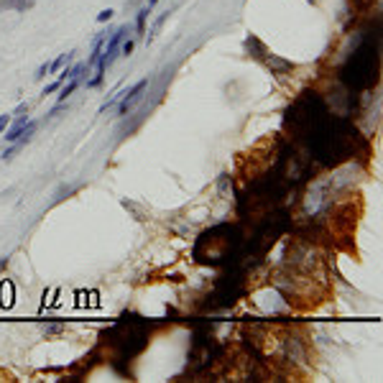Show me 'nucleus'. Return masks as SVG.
Returning a JSON list of instances; mask_svg holds the SVG:
<instances>
[{
	"mask_svg": "<svg viewBox=\"0 0 383 383\" xmlns=\"http://www.w3.org/2000/svg\"><path fill=\"white\" fill-rule=\"evenodd\" d=\"M146 87H148V80H141V82H136L131 90L120 92V100H118V115H128V112H131V110L143 100Z\"/></svg>",
	"mask_w": 383,
	"mask_h": 383,
	"instance_id": "nucleus-1",
	"label": "nucleus"
},
{
	"mask_svg": "<svg viewBox=\"0 0 383 383\" xmlns=\"http://www.w3.org/2000/svg\"><path fill=\"white\" fill-rule=\"evenodd\" d=\"M125 33H128V26H120V28H115V31L107 36V41H105V46H102V54H100V59L105 61V67H112V61H115V56H118V51H120V44H123Z\"/></svg>",
	"mask_w": 383,
	"mask_h": 383,
	"instance_id": "nucleus-2",
	"label": "nucleus"
},
{
	"mask_svg": "<svg viewBox=\"0 0 383 383\" xmlns=\"http://www.w3.org/2000/svg\"><path fill=\"white\" fill-rule=\"evenodd\" d=\"M26 123H28V118H26V115H21L18 120H11V125L6 128V141H8V143H13V141H18V138H21Z\"/></svg>",
	"mask_w": 383,
	"mask_h": 383,
	"instance_id": "nucleus-3",
	"label": "nucleus"
},
{
	"mask_svg": "<svg viewBox=\"0 0 383 383\" xmlns=\"http://www.w3.org/2000/svg\"><path fill=\"white\" fill-rule=\"evenodd\" d=\"M0 307L3 309H11L13 307V284L11 281H0Z\"/></svg>",
	"mask_w": 383,
	"mask_h": 383,
	"instance_id": "nucleus-4",
	"label": "nucleus"
},
{
	"mask_svg": "<svg viewBox=\"0 0 383 383\" xmlns=\"http://www.w3.org/2000/svg\"><path fill=\"white\" fill-rule=\"evenodd\" d=\"M80 85H82V77H72L67 85H61V87H59V102H67V97H69Z\"/></svg>",
	"mask_w": 383,
	"mask_h": 383,
	"instance_id": "nucleus-5",
	"label": "nucleus"
},
{
	"mask_svg": "<svg viewBox=\"0 0 383 383\" xmlns=\"http://www.w3.org/2000/svg\"><path fill=\"white\" fill-rule=\"evenodd\" d=\"M74 59V51H69V54H61V56H56L54 61H49V74L51 72H59L61 67H64V64H67V61H72Z\"/></svg>",
	"mask_w": 383,
	"mask_h": 383,
	"instance_id": "nucleus-6",
	"label": "nucleus"
},
{
	"mask_svg": "<svg viewBox=\"0 0 383 383\" xmlns=\"http://www.w3.org/2000/svg\"><path fill=\"white\" fill-rule=\"evenodd\" d=\"M148 11H151V8H141V11H138V16H136V33H138V36H143V33H146Z\"/></svg>",
	"mask_w": 383,
	"mask_h": 383,
	"instance_id": "nucleus-7",
	"label": "nucleus"
},
{
	"mask_svg": "<svg viewBox=\"0 0 383 383\" xmlns=\"http://www.w3.org/2000/svg\"><path fill=\"white\" fill-rule=\"evenodd\" d=\"M133 49H136V39H123V44H120V51H123V56H131L133 54Z\"/></svg>",
	"mask_w": 383,
	"mask_h": 383,
	"instance_id": "nucleus-8",
	"label": "nucleus"
},
{
	"mask_svg": "<svg viewBox=\"0 0 383 383\" xmlns=\"http://www.w3.org/2000/svg\"><path fill=\"white\" fill-rule=\"evenodd\" d=\"M61 85H64V80H61V77H59V80H54L51 85H46V87H44L41 97H46V95H51V92H59V87H61Z\"/></svg>",
	"mask_w": 383,
	"mask_h": 383,
	"instance_id": "nucleus-9",
	"label": "nucleus"
},
{
	"mask_svg": "<svg viewBox=\"0 0 383 383\" xmlns=\"http://www.w3.org/2000/svg\"><path fill=\"white\" fill-rule=\"evenodd\" d=\"M112 16H115V11H112V8H105V11H100V13H97V18H95V21H97V23H107Z\"/></svg>",
	"mask_w": 383,
	"mask_h": 383,
	"instance_id": "nucleus-10",
	"label": "nucleus"
},
{
	"mask_svg": "<svg viewBox=\"0 0 383 383\" xmlns=\"http://www.w3.org/2000/svg\"><path fill=\"white\" fill-rule=\"evenodd\" d=\"M13 120V112H6V115H0V133H6V128L11 125Z\"/></svg>",
	"mask_w": 383,
	"mask_h": 383,
	"instance_id": "nucleus-11",
	"label": "nucleus"
},
{
	"mask_svg": "<svg viewBox=\"0 0 383 383\" xmlns=\"http://www.w3.org/2000/svg\"><path fill=\"white\" fill-rule=\"evenodd\" d=\"M46 74H49V61H46V64H41V67L36 69V74H33V77H36V80H44Z\"/></svg>",
	"mask_w": 383,
	"mask_h": 383,
	"instance_id": "nucleus-12",
	"label": "nucleus"
},
{
	"mask_svg": "<svg viewBox=\"0 0 383 383\" xmlns=\"http://www.w3.org/2000/svg\"><path fill=\"white\" fill-rule=\"evenodd\" d=\"M23 112H28V102H21V105L13 110V115H23Z\"/></svg>",
	"mask_w": 383,
	"mask_h": 383,
	"instance_id": "nucleus-13",
	"label": "nucleus"
},
{
	"mask_svg": "<svg viewBox=\"0 0 383 383\" xmlns=\"http://www.w3.org/2000/svg\"><path fill=\"white\" fill-rule=\"evenodd\" d=\"M156 3H159V0H148V8H154Z\"/></svg>",
	"mask_w": 383,
	"mask_h": 383,
	"instance_id": "nucleus-14",
	"label": "nucleus"
}]
</instances>
